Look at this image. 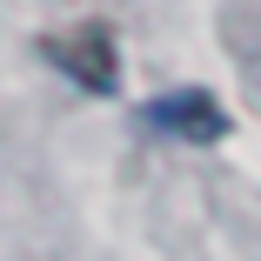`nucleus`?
Segmentation results:
<instances>
[{"label": "nucleus", "mask_w": 261, "mask_h": 261, "mask_svg": "<svg viewBox=\"0 0 261 261\" xmlns=\"http://www.w3.org/2000/svg\"><path fill=\"white\" fill-rule=\"evenodd\" d=\"M40 54L54 61L67 81H81L87 94H114L121 87V47H114V34L100 27V20H81L67 34H47Z\"/></svg>", "instance_id": "nucleus-1"}, {"label": "nucleus", "mask_w": 261, "mask_h": 261, "mask_svg": "<svg viewBox=\"0 0 261 261\" xmlns=\"http://www.w3.org/2000/svg\"><path fill=\"white\" fill-rule=\"evenodd\" d=\"M141 127L147 134H168V141H221L228 134V114H221V100L207 94V87H174V94H154L147 108H141Z\"/></svg>", "instance_id": "nucleus-2"}]
</instances>
